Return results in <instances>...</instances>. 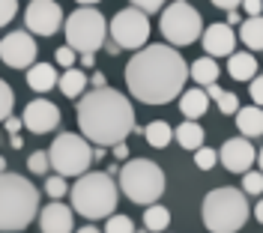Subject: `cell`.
Listing matches in <instances>:
<instances>
[{
	"instance_id": "obj_47",
	"label": "cell",
	"mask_w": 263,
	"mask_h": 233,
	"mask_svg": "<svg viewBox=\"0 0 263 233\" xmlns=\"http://www.w3.org/2000/svg\"><path fill=\"white\" fill-rule=\"evenodd\" d=\"M75 3H81V6H96V3H102V0H75Z\"/></svg>"
},
{
	"instance_id": "obj_43",
	"label": "cell",
	"mask_w": 263,
	"mask_h": 233,
	"mask_svg": "<svg viewBox=\"0 0 263 233\" xmlns=\"http://www.w3.org/2000/svg\"><path fill=\"white\" fill-rule=\"evenodd\" d=\"M90 84H93V87H105V75H102V72H93Z\"/></svg>"
},
{
	"instance_id": "obj_29",
	"label": "cell",
	"mask_w": 263,
	"mask_h": 233,
	"mask_svg": "<svg viewBox=\"0 0 263 233\" xmlns=\"http://www.w3.org/2000/svg\"><path fill=\"white\" fill-rule=\"evenodd\" d=\"M242 191L246 195H263V170H251L248 167L242 173Z\"/></svg>"
},
{
	"instance_id": "obj_2",
	"label": "cell",
	"mask_w": 263,
	"mask_h": 233,
	"mask_svg": "<svg viewBox=\"0 0 263 233\" xmlns=\"http://www.w3.org/2000/svg\"><path fill=\"white\" fill-rule=\"evenodd\" d=\"M78 129L96 147H114L117 141H126L129 134L141 132L132 102L114 87H93L81 93L78 102Z\"/></svg>"
},
{
	"instance_id": "obj_6",
	"label": "cell",
	"mask_w": 263,
	"mask_h": 233,
	"mask_svg": "<svg viewBox=\"0 0 263 233\" xmlns=\"http://www.w3.org/2000/svg\"><path fill=\"white\" fill-rule=\"evenodd\" d=\"M120 191L132 203H156L164 195V170L149 159H132L120 167Z\"/></svg>"
},
{
	"instance_id": "obj_45",
	"label": "cell",
	"mask_w": 263,
	"mask_h": 233,
	"mask_svg": "<svg viewBox=\"0 0 263 233\" xmlns=\"http://www.w3.org/2000/svg\"><path fill=\"white\" fill-rule=\"evenodd\" d=\"M254 218L263 224V200H257V206H254Z\"/></svg>"
},
{
	"instance_id": "obj_42",
	"label": "cell",
	"mask_w": 263,
	"mask_h": 233,
	"mask_svg": "<svg viewBox=\"0 0 263 233\" xmlns=\"http://www.w3.org/2000/svg\"><path fill=\"white\" fill-rule=\"evenodd\" d=\"M228 24H230V27H233V24H242V18H239L236 9H228Z\"/></svg>"
},
{
	"instance_id": "obj_34",
	"label": "cell",
	"mask_w": 263,
	"mask_h": 233,
	"mask_svg": "<svg viewBox=\"0 0 263 233\" xmlns=\"http://www.w3.org/2000/svg\"><path fill=\"white\" fill-rule=\"evenodd\" d=\"M54 60H57V66L69 69V66H75V60H78V51L72 48V45H60V48L54 51Z\"/></svg>"
},
{
	"instance_id": "obj_31",
	"label": "cell",
	"mask_w": 263,
	"mask_h": 233,
	"mask_svg": "<svg viewBox=\"0 0 263 233\" xmlns=\"http://www.w3.org/2000/svg\"><path fill=\"white\" fill-rule=\"evenodd\" d=\"M12 105H15V93H12V87H9V84L0 78V123L12 114Z\"/></svg>"
},
{
	"instance_id": "obj_37",
	"label": "cell",
	"mask_w": 263,
	"mask_h": 233,
	"mask_svg": "<svg viewBox=\"0 0 263 233\" xmlns=\"http://www.w3.org/2000/svg\"><path fill=\"white\" fill-rule=\"evenodd\" d=\"M132 6H138V9H144V12H159V9H164V0H129Z\"/></svg>"
},
{
	"instance_id": "obj_44",
	"label": "cell",
	"mask_w": 263,
	"mask_h": 233,
	"mask_svg": "<svg viewBox=\"0 0 263 233\" xmlns=\"http://www.w3.org/2000/svg\"><path fill=\"white\" fill-rule=\"evenodd\" d=\"M81 63L87 69H93V63H96V57H93V54H81Z\"/></svg>"
},
{
	"instance_id": "obj_25",
	"label": "cell",
	"mask_w": 263,
	"mask_h": 233,
	"mask_svg": "<svg viewBox=\"0 0 263 233\" xmlns=\"http://www.w3.org/2000/svg\"><path fill=\"white\" fill-rule=\"evenodd\" d=\"M174 138L180 141V147H182V150H192V152H195L197 147L203 144V129L197 126L195 120H185V123H182L180 129H174Z\"/></svg>"
},
{
	"instance_id": "obj_40",
	"label": "cell",
	"mask_w": 263,
	"mask_h": 233,
	"mask_svg": "<svg viewBox=\"0 0 263 233\" xmlns=\"http://www.w3.org/2000/svg\"><path fill=\"white\" fill-rule=\"evenodd\" d=\"M111 150H114V159H120V162H123V159L129 156V147H126V141H117Z\"/></svg>"
},
{
	"instance_id": "obj_22",
	"label": "cell",
	"mask_w": 263,
	"mask_h": 233,
	"mask_svg": "<svg viewBox=\"0 0 263 233\" xmlns=\"http://www.w3.org/2000/svg\"><path fill=\"white\" fill-rule=\"evenodd\" d=\"M57 87H60V93H63L66 99H81V93L87 90V75H84L81 69H75V66H69L57 78Z\"/></svg>"
},
{
	"instance_id": "obj_21",
	"label": "cell",
	"mask_w": 263,
	"mask_h": 233,
	"mask_svg": "<svg viewBox=\"0 0 263 233\" xmlns=\"http://www.w3.org/2000/svg\"><path fill=\"white\" fill-rule=\"evenodd\" d=\"M218 75H221V69L215 63L210 54H203V57H197L195 63L189 66V78L197 84V87H206V84H215L218 81Z\"/></svg>"
},
{
	"instance_id": "obj_23",
	"label": "cell",
	"mask_w": 263,
	"mask_h": 233,
	"mask_svg": "<svg viewBox=\"0 0 263 233\" xmlns=\"http://www.w3.org/2000/svg\"><path fill=\"white\" fill-rule=\"evenodd\" d=\"M239 39L251 51H263V15H248L239 24Z\"/></svg>"
},
{
	"instance_id": "obj_46",
	"label": "cell",
	"mask_w": 263,
	"mask_h": 233,
	"mask_svg": "<svg viewBox=\"0 0 263 233\" xmlns=\"http://www.w3.org/2000/svg\"><path fill=\"white\" fill-rule=\"evenodd\" d=\"M9 144H12V147H15V150H21V147H24V141H21V134H12V141H9Z\"/></svg>"
},
{
	"instance_id": "obj_30",
	"label": "cell",
	"mask_w": 263,
	"mask_h": 233,
	"mask_svg": "<svg viewBox=\"0 0 263 233\" xmlns=\"http://www.w3.org/2000/svg\"><path fill=\"white\" fill-rule=\"evenodd\" d=\"M108 233H135V224H132L129 216H120V212H111L108 216V224H105Z\"/></svg>"
},
{
	"instance_id": "obj_39",
	"label": "cell",
	"mask_w": 263,
	"mask_h": 233,
	"mask_svg": "<svg viewBox=\"0 0 263 233\" xmlns=\"http://www.w3.org/2000/svg\"><path fill=\"white\" fill-rule=\"evenodd\" d=\"M3 123H6V132H9V134H15L18 129H24V120H18V116H12V114L6 116Z\"/></svg>"
},
{
	"instance_id": "obj_24",
	"label": "cell",
	"mask_w": 263,
	"mask_h": 233,
	"mask_svg": "<svg viewBox=\"0 0 263 233\" xmlns=\"http://www.w3.org/2000/svg\"><path fill=\"white\" fill-rule=\"evenodd\" d=\"M144 138H147V144L153 150H164L171 141H174V129H171V123H164V120H153L147 129H141Z\"/></svg>"
},
{
	"instance_id": "obj_28",
	"label": "cell",
	"mask_w": 263,
	"mask_h": 233,
	"mask_svg": "<svg viewBox=\"0 0 263 233\" xmlns=\"http://www.w3.org/2000/svg\"><path fill=\"white\" fill-rule=\"evenodd\" d=\"M27 167H30V173H36V177H45V173L51 170L48 150H36V152H30V159H27Z\"/></svg>"
},
{
	"instance_id": "obj_16",
	"label": "cell",
	"mask_w": 263,
	"mask_h": 233,
	"mask_svg": "<svg viewBox=\"0 0 263 233\" xmlns=\"http://www.w3.org/2000/svg\"><path fill=\"white\" fill-rule=\"evenodd\" d=\"M39 230L42 233H69L75 230V216L72 209L60 203V200H51L48 206L39 212Z\"/></svg>"
},
{
	"instance_id": "obj_7",
	"label": "cell",
	"mask_w": 263,
	"mask_h": 233,
	"mask_svg": "<svg viewBox=\"0 0 263 233\" xmlns=\"http://www.w3.org/2000/svg\"><path fill=\"white\" fill-rule=\"evenodd\" d=\"M63 33H66V45H72L78 54H96L105 45L108 21L99 9L81 6L63 21Z\"/></svg>"
},
{
	"instance_id": "obj_48",
	"label": "cell",
	"mask_w": 263,
	"mask_h": 233,
	"mask_svg": "<svg viewBox=\"0 0 263 233\" xmlns=\"http://www.w3.org/2000/svg\"><path fill=\"white\" fill-rule=\"evenodd\" d=\"M3 170H6V159H3V156H0V173H3Z\"/></svg>"
},
{
	"instance_id": "obj_11",
	"label": "cell",
	"mask_w": 263,
	"mask_h": 233,
	"mask_svg": "<svg viewBox=\"0 0 263 233\" xmlns=\"http://www.w3.org/2000/svg\"><path fill=\"white\" fill-rule=\"evenodd\" d=\"M24 24L30 33L39 36H54L63 27V9L57 0H33L24 9Z\"/></svg>"
},
{
	"instance_id": "obj_36",
	"label": "cell",
	"mask_w": 263,
	"mask_h": 233,
	"mask_svg": "<svg viewBox=\"0 0 263 233\" xmlns=\"http://www.w3.org/2000/svg\"><path fill=\"white\" fill-rule=\"evenodd\" d=\"M248 93H251V102L263 108V75H254L251 84H248Z\"/></svg>"
},
{
	"instance_id": "obj_19",
	"label": "cell",
	"mask_w": 263,
	"mask_h": 233,
	"mask_svg": "<svg viewBox=\"0 0 263 233\" xmlns=\"http://www.w3.org/2000/svg\"><path fill=\"white\" fill-rule=\"evenodd\" d=\"M57 69L51 66V63H33L27 66V87L36 90V93H48L54 90V84H57Z\"/></svg>"
},
{
	"instance_id": "obj_8",
	"label": "cell",
	"mask_w": 263,
	"mask_h": 233,
	"mask_svg": "<svg viewBox=\"0 0 263 233\" xmlns=\"http://www.w3.org/2000/svg\"><path fill=\"white\" fill-rule=\"evenodd\" d=\"M48 159L54 173L60 177H81L84 170H90L93 165V147L84 134L63 132L54 138V144L48 147Z\"/></svg>"
},
{
	"instance_id": "obj_3",
	"label": "cell",
	"mask_w": 263,
	"mask_h": 233,
	"mask_svg": "<svg viewBox=\"0 0 263 233\" xmlns=\"http://www.w3.org/2000/svg\"><path fill=\"white\" fill-rule=\"evenodd\" d=\"M39 212V191L27 177L0 173V233H18Z\"/></svg>"
},
{
	"instance_id": "obj_49",
	"label": "cell",
	"mask_w": 263,
	"mask_h": 233,
	"mask_svg": "<svg viewBox=\"0 0 263 233\" xmlns=\"http://www.w3.org/2000/svg\"><path fill=\"white\" fill-rule=\"evenodd\" d=\"M257 165H260V170H263V150L257 152Z\"/></svg>"
},
{
	"instance_id": "obj_17",
	"label": "cell",
	"mask_w": 263,
	"mask_h": 233,
	"mask_svg": "<svg viewBox=\"0 0 263 233\" xmlns=\"http://www.w3.org/2000/svg\"><path fill=\"white\" fill-rule=\"evenodd\" d=\"M228 72L233 81H251L257 75V57L251 51H233L228 57Z\"/></svg>"
},
{
	"instance_id": "obj_1",
	"label": "cell",
	"mask_w": 263,
	"mask_h": 233,
	"mask_svg": "<svg viewBox=\"0 0 263 233\" xmlns=\"http://www.w3.org/2000/svg\"><path fill=\"white\" fill-rule=\"evenodd\" d=\"M189 66L174 45H144L126 63V87L144 105H167L182 93Z\"/></svg>"
},
{
	"instance_id": "obj_14",
	"label": "cell",
	"mask_w": 263,
	"mask_h": 233,
	"mask_svg": "<svg viewBox=\"0 0 263 233\" xmlns=\"http://www.w3.org/2000/svg\"><path fill=\"white\" fill-rule=\"evenodd\" d=\"M24 129H30L33 134H48L60 126V108L48 99H33L24 108Z\"/></svg>"
},
{
	"instance_id": "obj_5",
	"label": "cell",
	"mask_w": 263,
	"mask_h": 233,
	"mask_svg": "<svg viewBox=\"0 0 263 233\" xmlns=\"http://www.w3.org/2000/svg\"><path fill=\"white\" fill-rule=\"evenodd\" d=\"M248 200L246 191L239 188H230V185H221V188H213L206 198H203V227L213 233H236L246 227L248 221Z\"/></svg>"
},
{
	"instance_id": "obj_20",
	"label": "cell",
	"mask_w": 263,
	"mask_h": 233,
	"mask_svg": "<svg viewBox=\"0 0 263 233\" xmlns=\"http://www.w3.org/2000/svg\"><path fill=\"white\" fill-rule=\"evenodd\" d=\"M236 129L246 138H260L263 134V108L260 105H248L236 111Z\"/></svg>"
},
{
	"instance_id": "obj_4",
	"label": "cell",
	"mask_w": 263,
	"mask_h": 233,
	"mask_svg": "<svg viewBox=\"0 0 263 233\" xmlns=\"http://www.w3.org/2000/svg\"><path fill=\"white\" fill-rule=\"evenodd\" d=\"M69 195H72V209L90 221L108 218L120 203L117 183L111 180V173H102V170H84L78 183L69 188Z\"/></svg>"
},
{
	"instance_id": "obj_15",
	"label": "cell",
	"mask_w": 263,
	"mask_h": 233,
	"mask_svg": "<svg viewBox=\"0 0 263 233\" xmlns=\"http://www.w3.org/2000/svg\"><path fill=\"white\" fill-rule=\"evenodd\" d=\"M200 39H203V54L210 57H230L236 48V33L230 24H210Z\"/></svg>"
},
{
	"instance_id": "obj_32",
	"label": "cell",
	"mask_w": 263,
	"mask_h": 233,
	"mask_svg": "<svg viewBox=\"0 0 263 233\" xmlns=\"http://www.w3.org/2000/svg\"><path fill=\"white\" fill-rule=\"evenodd\" d=\"M45 195H48L51 200H60L63 195H69V185H66V177H48L45 180Z\"/></svg>"
},
{
	"instance_id": "obj_10",
	"label": "cell",
	"mask_w": 263,
	"mask_h": 233,
	"mask_svg": "<svg viewBox=\"0 0 263 233\" xmlns=\"http://www.w3.org/2000/svg\"><path fill=\"white\" fill-rule=\"evenodd\" d=\"M111 39L123 51H138L147 45L149 39V18L144 9L132 6V9H120L114 18H111Z\"/></svg>"
},
{
	"instance_id": "obj_41",
	"label": "cell",
	"mask_w": 263,
	"mask_h": 233,
	"mask_svg": "<svg viewBox=\"0 0 263 233\" xmlns=\"http://www.w3.org/2000/svg\"><path fill=\"white\" fill-rule=\"evenodd\" d=\"M210 3H213V6H218V9H224V12H228V9H236V6H239L242 0H210Z\"/></svg>"
},
{
	"instance_id": "obj_27",
	"label": "cell",
	"mask_w": 263,
	"mask_h": 233,
	"mask_svg": "<svg viewBox=\"0 0 263 233\" xmlns=\"http://www.w3.org/2000/svg\"><path fill=\"white\" fill-rule=\"evenodd\" d=\"M144 227L149 233H162L171 227V212L164 209L162 203H147V212H144Z\"/></svg>"
},
{
	"instance_id": "obj_12",
	"label": "cell",
	"mask_w": 263,
	"mask_h": 233,
	"mask_svg": "<svg viewBox=\"0 0 263 233\" xmlns=\"http://www.w3.org/2000/svg\"><path fill=\"white\" fill-rule=\"evenodd\" d=\"M36 39L27 30H15V33H6V39L0 42V60L9 69H27L36 63Z\"/></svg>"
},
{
	"instance_id": "obj_38",
	"label": "cell",
	"mask_w": 263,
	"mask_h": 233,
	"mask_svg": "<svg viewBox=\"0 0 263 233\" xmlns=\"http://www.w3.org/2000/svg\"><path fill=\"white\" fill-rule=\"evenodd\" d=\"M239 6L246 9V15H260L263 12V0H242Z\"/></svg>"
},
{
	"instance_id": "obj_33",
	"label": "cell",
	"mask_w": 263,
	"mask_h": 233,
	"mask_svg": "<svg viewBox=\"0 0 263 233\" xmlns=\"http://www.w3.org/2000/svg\"><path fill=\"white\" fill-rule=\"evenodd\" d=\"M215 162H218V152H215V150L203 147V144L195 150V165L200 167V170H210V167H215Z\"/></svg>"
},
{
	"instance_id": "obj_18",
	"label": "cell",
	"mask_w": 263,
	"mask_h": 233,
	"mask_svg": "<svg viewBox=\"0 0 263 233\" xmlns=\"http://www.w3.org/2000/svg\"><path fill=\"white\" fill-rule=\"evenodd\" d=\"M206 108H210V96H206L203 87H195V90L180 93V111H182L185 120H197V116H203L206 114Z\"/></svg>"
},
{
	"instance_id": "obj_13",
	"label": "cell",
	"mask_w": 263,
	"mask_h": 233,
	"mask_svg": "<svg viewBox=\"0 0 263 233\" xmlns=\"http://www.w3.org/2000/svg\"><path fill=\"white\" fill-rule=\"evenodd\" d=\"M254 159H257V152L251 147V138H228L224 144H221V150H218V162L228 167L230 173H246L248 167L254 165Z\"/></svg>"
},
{
	"instance_id": "obj_35",
	"label": "cell",
	"mask_w": 263,
	"mask_h": 233,
	"mask_svg": "<svg viewBox=\"0 0 263 233\" xmlns=\"http://www.w3.org/2000/svg\"><path fill=\"white\" fill-rule=\"evenodd\" d=\"M18 12V0H0V27H6Z\"/></svg>"
},
{
	"instance_id": "obj_9",
	"label": "cell",
	"mask_w": 263,
	"mask_h": 233,
	"mask_svg": "<svg viewBox=\"0 0 263 233\" xmlns=\"http://www.w3.org/2000/svg\"><path fill=\"white\" fill-rule=\"evenodd\" d=\"M159 27H162L167 45H174V48L195 45L197 39H200V33H203L200 12H197L195 6H189L185 0H177V3H171L167 9H162Z\"/></svg>"
},
{
	"instance_id": "obj_26",
	"label": "cell",
	"mask_w": 263,
	"mask_h": 233,
	"mask_svg": "<svg viewBox=\"0 0 263 233\" xmlns=\"http://www.w3.org/2000/svg\"><path fill=\"white\" fill-rule=\"evenodd\" d=\"M206 96H210L213 105H218V111H221L224 116H230V114L239 111V99H236L233 93H228V90H221L218 84H206Z\"/></svg>"
}]
</instances>
